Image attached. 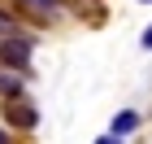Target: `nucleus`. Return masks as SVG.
Here are the masks:
<instances>
[{
	"label": "nucleus",
	"mask_w": 152,
	"mask_h": 144,
	"mask_svg": "<svg viewBox=\"0 0 152 144\" xmlns=\"http://www.w3.org/2000/svg\"><path fill=\"white\" fill-rule=\"evenodd\" d=\"M31 52H35V39L31 35H22V31L0 35V61H4L9 70H26V66H31Z\"/></svg>",
	"instance_id": "f257e3e1"
},
{
	"label": "nucleus",
	"mask_w": 152,
	"mask_h": 144,
	"mask_svg": "<svg viewBox=\"0 0 152 144\" xmlns=\"http://www.w3.org/2000/svg\"><path fill=\"white\" fill-rule=\"evenodd\" d=\"M4 118H9V127H18V131H35L39 127V109L31 105V100H22V96H13L9 105H4Z\"/></svg>",
	"instance_id": "f03ea898"
},
{
	"label": "nucleus",
	"mask_w": 152,
	"mask_h": 144,
	"mask_svg": "<svg viewBox=\"0 0 152 144\" xmlns=\"http://www.w3.org/2000/svg\"><path fill=\"white\" fill-rule=\"evenodd\" d=\"M135 127H139V114H135V109H122V114L113 118V140H122V135H130Z\"/></svg>",
	"instance_id": "7ed1b4c3"
},
{
	"label": "nucleus",
	"mask_w": 152,
	"mask_h": 144,
	"mask_svg": "<svg viewBox=\"0 0 152 144\" xmlns=\"http://www.w3.org/2000/svg\"><path fill=\"white\" fill-rule=\"evenodd\" d=\"M22 4H26L31 13H39V18H57L65 0H22Z\"/></svg>",
	"instance_id": "20e7f679"
},
{
	"label": "nucleus",
	"mask_w": 152,
	"mask_h": 144,
	"mask_svg": "<svg viewBox=\"0 0 152 144\" xmlns=\"http://www.w3.org/2000/svg\"><path fill=\"white\" fill-rule=\"evenodd\" d=\"M0 96H22V79H18V74H0Z\"/></svg>",
	"instance_id": "39448f33"
},
{
	"label": "nucleus",
	"mask_w": 152,
	"mask_h": 144,
	"mask_svg": "<svg viewBox=\"0 0 152 144\" xmlns=\"http://www.w3.org/2000/svg\"><path fill=\"white\" fill-rule=\"evenodd\" d=\"M70 4H78V13L87 9V13H91V18H96V22H100V0H70Z\"/></svg>",
	"instance_id": "423d86ee"
},
{
	"label": "nucleus",
	"mask_w": 152,
	"mask_h": 144,
	"mask_svg": "<svg viewBox=\"0 0 152 144\" xmlns=\"http://www.w3.org/2000/svg\"><path fill=\"white\" fill-rule=\"evenodd\" d=\"M13 31H18V22H13V18H9V13H4V9H0V35H13Z\"/></svg>",
	"instance_id": "0eeeda50"
},
{
	"label": "nucleus",
	"mask_w": 152,
	"mask_h": 144,
	"mask_svg": "<svg viewBox=\"0 0 152 144\" xmlns=\"http://www.w3.org/2000/svg\"><path fill=\"white\" fill-rule=\"evenodd\" d=\"M139 44H143V48H148V52H152V26H148V31H143V39H139Z\"/></svg>",
	"instance_id": "6e6552de"
},
{
	"label": "nucleus",
	"mask_w": 152,
	"mask_h": 144,
	"mask_svg": "<svg viewBox=\"0 0 152 144\" xmlns=\"http://www.w3.org/2000/svg\"><path fill=\"white\" fill-rule=\"evenodd\" d=\"M96 144H122V140H113V135H100V140H96Z\"/></svg>",
	"instance_id": "1a4fd4ad"
},
{
	"label": "nucleus",
	"mask_w": 152,
	"mask_h": 144,
	"mask_svg": "<svg viewBox=\"0 0 152 144\" xmlns=\"http://www.w3.org/2000/svg\"><path fill=\"white\" fill-rule=\"evenodd\" d=\"M0 144H13V140H9V131H0Z\"/></svg>",
	"instance_id": "9d476101"
},
{
	"label": "nucleus",
	"mask_w": 152,
	"mask_h": 144,
	"mask_svg": "<svg viewBox=\"0 0 152 144\" xmlns=\"http://www.w3.org/2000/svg\"><path fill=\"white\" fill-rule=\"evenodd\" d=\"M148 4H152V0H148Z\"/></svg>",
	"instance_id": "9b49d317"
}]
</instances>
